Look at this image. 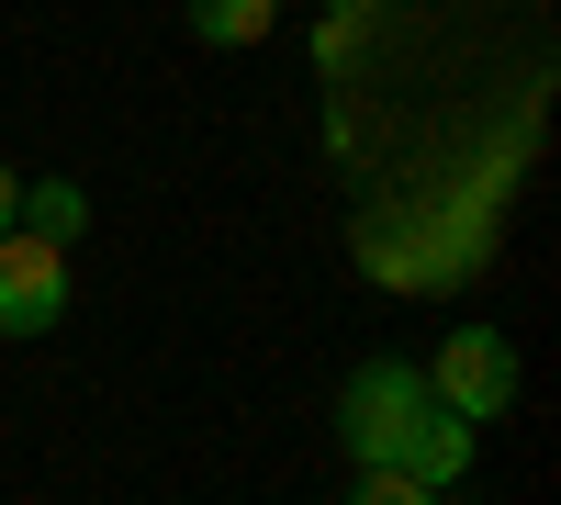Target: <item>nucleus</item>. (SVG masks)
Wrapping results in <instances>:
<instances>
[{"label": "nucleus", "instance_id": "obj_6", "mask_svg": "<svg viewBox=\"0 0 561 505\" xmlns=\"http://www.w3.org/2000/svg\"><path fill=\"white\" fill-rule=\"evenodd\" d=\"M348 505H438V494H427V483H404V472H359Z\"/></svg>", "mask_w": 561, "mask_h": 505}, {"label": "nucleus", "instance_id": "obj_1", "mask_svg": "<svg viewBox=\"0 0 561 505\" xmlns=\"http://www.w3.org/2000/svg\"><path fill=\"white\" fill-rule=\"evenodd\" d=\"M415 427H427V371H404V359H359V371L337 382V438L359 472H393Z\"/></svg>", "mask_w": 561, "mask_h": 505}, {"label": "nucleus", "instance_id": "obj_5", "mask_svg": "<svg viewBox=\"0 0 561 505\" xmlns=\"http://www.w3.org/2000/svg\"><path fill=\"white\" fill-rule=\"evenodd\" d=\"M280 23V0H192V34L203 45H259Z\"/></svg>", "mask_w": 561, "mask_h": 505}, {"label": "nucleus", "instance_id": "obj_2", "mask_svg": "<svg viewBox=\"0 0 561 505\" xmlns=\"http://www.w3.org/2000/svg\"><path fill=\"white\" fill-rule=\"evenodd\" d=\"M427 404H449L460 427H483V416H505L517 404V348H505L494 326H460L438 359H427Z\"/></svg>", "mask_w": 561, "mask_h": 505}, {"label": "nucleus", "instance_id": "obj_4", "mask_svg": "<svg viewBox=\"0 0 561 505\" xmlns=\"http://www.w3.org/2000/svg\"><path fill=\"white\" fill-rule=\"evenodd\" d=\"M12 225H23V237H45V248H68L79 225H90V192H79V180H34Z\"/></svg>", "mask_w": 561, "mask_h": 505}, {"label": "nucleus", "instance_id": "obj_7", "mask_svg": "<svg viewBox=\"0 0 561 505\" xmlns=\"http://www.w3.org/2000/svg\"><path fill=\"white\" fill-rule=\"evenodd\" d=\"M12 214H23V169H0V237H12Z\"/></svg>", "mask_w": 561, "mask_h": 505}, {"label": "nucleus", "instance_id": "obj_3", "mask_svg": "<svg viewBox=\"0 0 561 505\" xmlns=\"http://www.w3.org/2000/svg\"><path fill=\"white\" fill-rule=\"evenodd\" d=\"M68 314V248H45V237H0V337H45Z\"/></svg>", "mask_w": 561, "mask_h": 505}]
</instances>
